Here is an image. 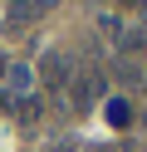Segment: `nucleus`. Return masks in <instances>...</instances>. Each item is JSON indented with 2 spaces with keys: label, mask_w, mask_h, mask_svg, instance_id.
<instances>
[{
  "label": "nucleus",
  "mask_w": 147,
  "mask_h": 152,
  "mask_svg": "<svg viewBox=\"0 0 147 152\" xmlns=\"http://www.w3.org/2000/svg\"><path fill=\"white\" fill-rule=\"evenodd\" d=\"M34 79H39V83L49 88V98H54V103H64V108H69V83H74V59H69L64 49H49L44 59H39Z\"/></svg>",
  "instance_id": "f257e3e1"
},
{
  "label": "nucleus",
  "mask_w": 147,
  "mask_h": 152,
  "mask_svg": "<svg viewBox=\"0 0 147 152\" xmlns=\"http://www.w3.org/2000/svg\"><path fill=\"white\" fill-rule=\"evenodd\" d=\"M103 93H108L103 69H98V64H83V69L74 74V83H69V108H74V113H88Z\"/></svg>",
  "instance_id": "f03ea898"
},
{
  "label": "nucleus",
  "mask_w": 147,
  "mask_h": 152,
  "mask_svg": "<svg viewBox=\"0 0 147 152\" xmlns=\"http://www.w3.org/2000/svg\"><path fill=\"white\" fill-rule=\"evenodd\" d=\"M44 10H54V0H10V15H5V30H25L34 25Z\"/></svg>",
  "instance_id": "7ed1b4c3"
},
{
  "label": "nucleus",
  "mask_w": 147,
  "mask_h": 152,
  "mask_svg": "<svg viewBox=\"0 0 147 152\" xmlns=\"http://www.w3.org/2000/svg\"><path fill=\"white\" fill-rule=\"evenodd\" d=\"M5 93H15V98H29L34 93V64H10L5 69Z\"/></svg>",
  "instance_id": "20e7f679"
},
{
  "label": "nucleus",
  "mask_w": 147,
  "mask_h": 152,
  "mask_svg": "<svg viewBox=\"0 0 147 152\" xmlns=\"http://www.w3.org/2000/svg\"><path fill=\"white\" fill-rule=\"evenodd\" d=\"M113 74H118V83H127V88H132V83H147V74L137 69V59H123V54H118Z\"/></svg>",
  "instance_id": "39448f33"
},
{
  "label": "nucleus",
  "mask_w": 147,
  "mask_h": 152,
  "mask_svg": "<svg viewBox=\"0 0 147 152\" xmlns=\"http://www.w3.org/2000/svg\"><path fill=\"white\" fill-rule=\"evenodd\" d=\"M15 113H20V123H39V118H44V98H39V93L15 98Z\"/></svg>",
  "instance_id": "423d86ee"
},
{
  "label": "nucleus",
  "mask_w": 147,
  "mask_h": 152,
  "mask_svg": "<svg viewBox=\"0 0 147 152\" xmlns=\"http://www.w3.org/2000/svg\"><path fill=\"white\" fill-rule=\"evenodd\" d=\"M108 113H113V118H108L113 128H127V123H132V108H127L123 98H113V103H108Z\"/></svg>",
  "instance_id": "0eeeda50"
},
{
  "label": "nucleus",
  "mask_w": 147,
  "mask_h": 152,
  "mask_svg": "<svg viewBox=\"0 0 147 152\" xmlns=\"http://www.w3.org/2000/svg\"><path fill=\"white\" fill-rule=\"evenodd\" d=\"M88 152H123V147H118V142H113V147H88Z\"/></svg>",
  "instance_id": "6e6552de"
},
{
  "label": "nucleus",
  "mask_w": 147,
  "mask_h": 152,
  "mask_svg": "<svg viewBox=\"0 0 147 152\" xmlns=\"http://www.w3.org/2000/svg\"><path fill=\"white\" fill-rule=\"evenodd\" d=\"M118 5H142V0H118Z\"/></svg>",
  "instance_id": "1a4fd4ad"
},
{
  "label": "nucleus",
  "mask_w": 147,
  "mask_h": 152,
  "mask_svg": "<svg viewBox=\"0 0 147 152\" xmlns=\"http://www.w3.org/2000/svg\"><path fill=\"white\" fill-rule=\"evenodd\" d=\"M142 88H147V83H142Z\"/></svg>",
  "instance_id": "9d476101"
}]
</instances>
